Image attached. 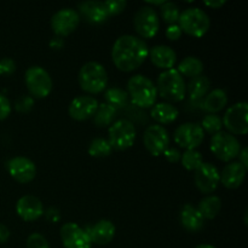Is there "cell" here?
<instances>
[{
	"label": "cell",
	"instance_id": "34",
	"mask_svg": "<svg viewBox=\"0 0 248 248\" xmlns=\"http://www.w3.org/2000/svg\"><path fill=\"white\" fill-rule=\"evenodd\" d=\"M201 128L203 132H207L210 135H216V133L220 132L223 127V121L217 114H208L201 121Z\"/></svg>",
	"mask_w": 248,
	"mask_h": 248
},
{
	"label": "cell",
	"instance_id": "28",
	"mask_svg": "<svg viewBox=\"0 0 248 248\" xmlns=\"http://www.w3.org/2000/svg\"><path fill=\"white\" fill-rule=\"evenodd\" d=\"M177 72L182 75V77L186 78H196L199 75H202L203 72V63L199 60L198 57H186L181 63L178 64Z\"/></svg>",
	"mask_w": 248,
	"mask_h": 248
},
{
	"label": "cell",
	"instance_id": "8",
	"mask_svg": "<svg viewBox=\"0 0 248 248\" xmlns=\"http://www.w3.org/2000/svg\"><path fill=\"white\" fill-rule=\"evenodd\" d=\"M210 149L212 154L220 161L229 162L239 156L241 144L235 136L230 135L229 132L220 131L211 138Z\"/></svg>",
	"mask_w": 248,
	"mask_h": 248
},
{
	"label": "cell",
	"instance_id": "11",
	"mask_svg": "<svg viewBox=\"0 0 248 248\" xmlns=\"http://www.w3.org/2000/svg\"><path fill=\"white\" fill-rule=\"evenodd\" d=\"M174 142L177 145L186 150H195L205 138V132L201 128L200 124L186 123L177 127L174 131Z\"/></svg>",
	"mask_w": 248,
	"mask_h": 248
},
{
	"label": "cell",
	"instance_id": "9",
	"mask_svg": "<svg viewBox=\"0 0 248 248\" xmlns=\"http://www.w3.org/2000/svg\"><path fill=\"white\" fill-rule=\"evenodd\" d=\"M223 126L230 135L245 136L248 132V104L246 102L232 104L223 116Z\"/></svg>",
	"mask_w": 248,
	"mask_h": 248
},
{
	"label": "cell",
	"instance_id": "47",
	"mask_svg": "<svg viewBox=\"0 0 248 248\" xmlns=\"http://www.w3.org/2000/svg\"><path fill=\"white\" fill-rule=\"evenodd\" d=\"M195 248H216L215 246H212V245H199V246H196Z\"/></svg>",
	"mask_w": 248,
	"mask_h": 248
},
{
	"label": "cell",
	"instance_id": "46",
	"mask_svg": "<svg viewBox=\"0 0 248 248\" xmlns=\"http://www.w3.org/2000/svg\"><path fill=\"white\" fill-rule=\"evenodd\" d=\"M164 0H161V1H148V4L149 5H152V6L150 7H153V6H161L162 4H164Z\"/></svg>",
	"mask_w": 248,
	"mask_h": 248
},
{
	"label": "cell",
	"instance_id": "26",
	"mask_svg": "<svg viewBox=\"0 0 248 248\" xmlns=\"http://www.w3.org/2000/svg\"><path fill=\"white\" fill-rule=\"evenodd\" d=\"M210 79L207 77H205V75H199V77L193 78L189 81L188 86H186V93H188L190 99L199 101V99L207 96L208 91H210Z\"/></svg>",
	"mask_w": 248,
	"mask_h": 248
},
{
	"label": "cell",
	"instance_id": "27",
	"mask_svg": "<svg viewBox=\"0 0 248 248\" xmlns=\"http://www.w3.org/2000/svg\"><path fill=\"white\" fill-rule=\"evenodd\" d=\"M199 212L203 217V219H215L220 212L222 208V200L218 196L208 195L203 198L202 200L199 202L198 207Z\"/></svg>",
	"mask_w": 248,
	"mask_h": 248
},
{
	"label": "cell",
	"instance_id": "3",
	"mask_svg": "<svg viewBox=\"0 0 248 248\" xmlns=\"http://www.w3.org/2000/svg\"><path fill=\"white\" fill-rule=\"evenodd\" d=\"M155 86L157 94L167 101V103L183 101L186 94V85L183 77L174 68L162 72L157 78V84Z\"/></svg>",
	"mask_w": 248,
	"mask_h": 248
},
{
	"label": "cell",
	"instance_id": "40",
	"mask_svg": "<svg viewBox=\"0 0 248 248\" xmlns=\"http://www.w3.org/2000/svg\"><path fill=\"white\" fill-rule=\"evenodd\" d=\"M162 155H164L165 159H166L169 162H171V164H177V162L181 161V157H182V154L181 152H179V149H177V148H171V147L167 148Z\"/></svg>",
	"mask_w": 248,
	"mask_h": 248
},
{
	"label": "cell",
	"instance_id": "39",
	"mask_svg": "<svg viewBox=\"0 0 248 248\" xmlns=\"http://www.w3.org/2000/svg\"><path fill=\"white\" fill-rule=\"evenodd\" d=\"M11 113V103L9 98L0 93V121L5 120Z\"/></svg>",
	"mask_w": 248,
	"mask_h": 248
},
{
	"label": "cell",
	"instance_id": "22",
	"mask_svg": "<svg viewBox=\"0 0 248 248\" xmlns=\"http://www.w3.org/2000/svg\"><path fill=\"white\" fill-rule=\"evenodd\" d=\"M115 225L108 219H102L97 222L91 229L87 232L92 244L99 245H108L115 236Z\"/></svg>",
	"mask_w": 248,
	"mask_h": 248
},
{
	"label": "cell",
	"instance_id": "45",
	"mask_svg": "<svg viewBox=\"0 0 248 248\" xmlns=\"http://www.w3.org/2000/svg\"><path fill=\"white\" fill-rule=\"evenodd\" d=\"M206 6L211 9H220L223 5H225V0H216V1H205Z\"/></svg>",
	"mask_w": 248,
	"mask_h": 248
},
{
	"label": "cell",
	"instance_id": "21",
	"mask_svg": "<svg viewBox=\"0 0 248 248\" xmlns=\"http://www.w3.org/2000/svg\"><path fill=\"white\" fill-rule=\"evenodd\" d=\"M149 57L153 64L160 69H173L177 63V55L170 46L156 45L149 50Z\"/></svg>",
	"mask_w": 248,
	"mask_h": 248
},
{
	"label": "cell",
	"instance_id": "20",
	"mask_svg": "<svg viewBox=\"0 0 248 248\" xmlns=\"http://www.w3.org/2000/svg\"><path fill=\"white\" fill-rule=\"evenodd\" d=\"M247 169L240 162H230L219 173V181L225 188L237 189L242 186L246 178Z\"/></svg>",
	"mask_w": 248,
	"mask_h": 248
},
{
	"label": "cell",
	"instance_id": "42",
	"mask_svg": "<svg viewBox=\"0 0 248 248\" xmlns=\"http://www.w3.org/2000/svg\"><path fill=\"white\" fill-rule=\"evenodd\" d=\"M10 237V230L6 225L0 223V245L5 244Z\"/></svg>",
	"mask_w": 248,
	"mask_h": 248
},
{
	"label": "cell",
	"instance_id": "24",
	"mask_svg": "<svg viewBox=\"0 0 248 248\" xmlns=\"http://www.w3.org/2000/svg\"><path fill=\"white\" fill-rule=\"evenodd\" d=\"M150 115L160 125H167L177 120L179 115V110L171 103L161 102V103L154 104L150 111Z\"/></svg>",
	"mask_w": 248,
	"mask_h": 248
},
{
	"label": "cell",
	"instance_id": "30",
	"mask_svg": "<svg viewBox=\"0 0 248 248\" xmlns=\"http://www.w3.org/2000/svg\"><path fill=\"white\" fill-rule=\"evenodd\" d=\"M104 98H106L107 104H109V106H111L114 109L118 110L119 108L126 107L128 102V94L127 92L118 89V87H110L104 93Z\"/></svg>",
	"mask_w": 248,
	"mask_h": 248
},
{
	"label": "cell",
	"instance_id": "29",
	"mask_svg": "<svg viewBox=\"0 0 248 248\" xmlns=\"http://www.w3.org/2000/svg\"><path fill=\"white\" fill-rule=\"evenodd\" d=\"M116 113H118V110L114 109L111 106H109V104H98V108H97L96 113L92 116L93 118V124L97 127L101 128L110 126L113 124L114 119L116 118Z\"/></svg>",
	"mask_w": 248,
	"mask_h": 248
},
{
	"label": "cell",
	"instance_id": "18",
	"mask_svg": "<svg viewBox=\"0 0 248 248\" xmlns=\"http://www.w3.org/2000/svg\"><path fill=\"white\" fill-rule=\"evenodd\" d=\"M16 213L24 222H34L44 215L43 202L36 196L24 195L17 201Z\"/></svg>",
	"mask_w": 248,
	"mask_h": 248
},
{
	"label": "cell",
	"instance_id": "1",
	"mask_svg": "<svg viewBox=\"0 0 248 248\" xmlns=\"http://www.w3.org/2000/svg\"><path fill=\"white\" fill-rule=\"evenodd\" d=\"M149 56V47L140 38L123 35L116 39L111 48V60L119 70L125 73L138 69Z\"/></svg>",
	"mask_w": 248,
	"mask_h": 248
},
{
	"label": "cell",
	"instance_id": "2",
	"mask_svg": "<svg viewBox=\"0 0 248 248\" xmlns=\"http://www.w3.org/2000/svg\"><path fill=\"white\" fill-rule=\"evenodd\" d=\"M128 98L138 108H150L157 98V90L154 82L144 75H135L127 82Z\"/></svg>",
	"mask_w": 248,
	"mask_h": 248
},
{
	"label": "cell",
	"instance_id": "32",
	"mask_svg": "<svg viewBox=\"0 0 248 248\" xmlns=\"http://www.w3.org/2000/svg\"><path fill=\"white\" fill-rule=\"evenodd\" d=\"M160 14H161L162 21L169 24V26H171V24L178 23L181 10L174 2L165 1L160 6Z\"/></svg>",
	"mask_w": 248,
	"mask_h": 248
},
{
	"label": "cell",
	"instance_id": "48",
	"mask_svg": "<svg viewBox=\"0 0 248 248\" xmlns=\"http://www.w3.org/2000/svg\"><path fill=\"white\" fill-rule=\"evenodd\" d=\"M245 224L247 225V210H246V212H245Z\"/></svg>",
	"mask_w": 248,
	"mask_h": 248
},
{
	"label": "cell",
	"instance_id": "38",
	"mask_svg": "<svg viewBox=\"0 0 248 248\" xmlns=\"http://www.w3.org/2000/svg\"><path fill=\"white\" fill-rule=\"evenodd\" d=\"M16 70V63L12 58L5 57L0 60V75H11Z\"/></svg>",
	"mask_w": 248,
	"mask_h": 248
},
{
	"label": "cell",
	"instance_id": "35",
	"mask_svg": "<svg viewBox=\"0 0 248 248\" xmlns=\"http://www.w3.org/2000/svg\"><path fill=\"white\" fill-rule=\"evenodd\" d=\"M103 5L106 7L108 16L111 17L121 14L127 6V2L125 0H108V1H103Z\"/></svg>",
	"mask_w": 248,
	"mask_h": 248
},
{
	"label": "cell",
	"instance_id": "19",
	"mask_svg": "<svg viewBox=\"0 0 248 248\" xmlns=\"http://www.w3.org/2000/svg\"><path fill=\"white\" fill-rule=\"evenodd\" d=\"M79 16L80 18H84L87 23L91 24H101L104 23L109 18L107 10L102 1H84L79 4Z\"/></svg>",
	"mask_w": 248,
	"mask_h": 248
},
{
	"label": "cell",
	"instance_id": "14",
	"mask_svg": "<svg viewBox=\"0 0 248 248\" xmlns=\"http://www.w3.org/2000/svg\"><path fill=\"white\" fill-rule=\"evenodd\" d=\"M61 240L64 248H91L92 242L85 229L75 223H65L61 228Z\"/></svg>",
	"mask_w": 248,
	"mask_h": 248
},
{
	"label": "cell",
	"instance_id": "7",
	"mask_svg": "<svg viewBox=\"0 0 248 248\" xmlns=\"http://www.w3.org/2000/svg\"><path fill=\"white\" fill-rule=\"evenodd\" d=\"M24 82L31 93V97L41 99L47 97L52 91V79L44 68L33 65L28 68L24 74Z\"/></svg>",
	"mask_w": 248,
	"mask_h": 248
},
{
	"label": "cell",
	"instance_id": "12",
	"mask_svg": "<svg viewBox=\"0 0 248 248\" xmlns=\"http://www.w3.org/2000/svg\"><path fill=\"white\" fill-rule=\"evenodd\" d=\"M80 16L78 11L70 7L61 9L51 18V28L58 38L70 35L80 24Z\"/></svg>",
	"mask_w": 248,
	"mask_h": 248
},
{
	"label": "cell",
	"instance_id": "13",
	"mask_svg": "<svg viewBox=\"0 0 248 248\" xmlns=\"http://www.w3.org/2000/svg\"><path fill=\"white\" fill-rule=\"evenodd\" d=\"M143 144L153 156H160L170 145V136L161 125H152L143 133Z\"/></svg>",
	"mask_w": 248,
	"mask_h": 248
},
{
	"label": "cell",
	"instance_id": "17",
	"mask_svg": "<svg viewBox=\"0 0 248 248\" xmlns=\"http://www.w3.org/2000/svg\"><path fill=\"white\" fill-rule=\"evenodd\" d=\"M98 108V102L91 96H79L73 99L69 104L70 118L77 121H85L91 119Z\"/></svg>",
	"mask_w": 248,
	"mask_h": 248
},
{
	"label": "cell",
	"instance_id": "4",
	"mask_svg": "<svg viewBox=\"0 0 248 248\" xmlns=\"http://www.w3.org/2000/svg\"><path fill=\"white\" fill-rule=\"evenodd\" d=\"M79 84L87 93H101L108 85V73L101 63L87 62L79 72Z\"/></svg>",
	"mask_w": 248,
	"mask_h": 248
},
{
	"label": "cell",
	"instance_id": "5",
	"mask_svg": "<svg viewBox=\"0 0 248 248\" xmlns=\"http://www.w3.org/2000/svg\"><path fill=\"white\" fill-rule=\"evenodd\" d=\"M178 26L188 35L193 38H202L211 27V19L203 10L189 7L179 15Z\"/></svg>",
	"mask_w": 248,
	"mask_h": 248
},
{
	"label": "cell",
	"instance_id": "37",
	"mask_svg": "<svg viewBox=\"0 0 248 248\" xmlns=\"http://www.w3.org/2000/svg\"><path fill=\"white\" fill-rule=\"evenodd\" d=\"M34 106V98L31 96H21L15 101V109L19 113H28Z\"/></svg>",
	"mask_w": 248,
	"mask_h": 248
},
{
	"label": "cell",
	"instance_id": "43",
	"mask_svg": "<svg viewBox=\"0 0 248 248\" xmlns=\"http://www.w3.org/2000/svg\"><path fill=\"white\" fill-rule=\"evenodd\" d=\"M239 162L242 165V166L248 169V149L247 148H244V149L240 150Z\"/></svg>",
	"mask_w": 248,
	"mask_h": 248
},
{
	"label": "cell",
	"instance_id": "25",
	"mask_svg": "<svg viewBox=\"0 0 248 248\" xmlns=\"http://www.w3.org/2000/svg\"><path fill=\"white\" fill-rule=\"evenodd\" d=\"M228 96L224 90L216 89L207 93L203 101V109L210 114H217L227 107Z\"/></svg>",
	"mask_w": 248,
	"mask_h": 248
},
{
	"label": "cell",
	"instance_id": "33",
	"mask_svg": "<svg viewBox=\"0 0 248 248\" xmlns=\"http://www.w3.org/2000/svg\"><path fill=\"white\" fill-rule=\"evenodd\" d=\"M111 147L104 138H94L89 145V154L92 157H107L110 155Z\"/></svg>",
	"mask_w": 248,
	"mask_h": 248
},
{
	"label": "cell",
	"instance_id": "15",
	"mask_svg": "<svg viewBox=\"0 0 248 248\" xmlns=\"http://www.w3.org/2000/svg\"><path fill=\"white\" fill-rule=\"evenodd\" d=\"M7 172L16 182L21 184L29 183L36 176L35 164L31 159L24 156L12 157L6 164Z\"/></svg>",
	"mask_w": 248,
	"mask_h": 248
},
{
	"label": "cell",
	"instance_id": "44",
	"mask_svg": "<svg viewBox=\"0 0 248 248\" xmlns=\"http://www.w3.org/2000/svg\"><path fill=\"white\" fill-rule=\"evenodd\" d=\"M50 46L52 48H56V50H60V48H62L63 46H64V41L62 40V38H58L57 36V38H55L51 40Z\"/></svg>",
	"mask_w": 248,
	"mask_h": 248
},
{
	"label": "cell",
	"instance_id": "41",
	"mask_svg": "<svg viewBox=\"0 0 248 248\" xmlns=\"http://www.w3.org/2000/svg\"><path fill=\"white\" fill-rule=\"evenodd\" d=\"M182 33H183V31H182V29L179 28L178 23L171 24V26L167 27V29H166L167 39H169V40H172V41L178 40V39L182 36Z\"/></svg>",
	"mask_w": 248,
	"mask_h": 248
},
{
	"label": "cell",
	"instance_id": "6",
	"mask_svg": "<svg viewBox=\"0 0 248 248\" xmlns=\"http://www.w3.org/2000/svg\"><path fill=\"white\" fill-rule=\"evenodd\" d=\"M108 135L109 136L107 140L110 144L111 149L121 152V150L128 149V148L135 144L137 131H136L135 125L130 120L120 119V120L111 124L110 127H109Z\"/></svg>",
	"mask_w": 248,
	"mask_h": 248
},
{
	"label": "cell",
	"instance_id": "10",
	"mask_svg": "<svg viewBox=\"0 0 248 248\" xmlns=\"http://www.w3.org/2000/svg\"><path fill=\"white\" fill-rule=\"evenodd\" d=\"M133 26L140 38L152 39L157 34L160 19L156 11L150 6H142L135 15Z\"/></svg>",
	"mask_w": 248,
	"mask_h": 248
},
{
	"label": "cell",
	"instance_id": "36",
	"mask_svg": "<svg viewBox=\"0 0 248 248\" xmlns=\"http://www.w3.org/2000/svg\"><path fill=\"white\" fill-rule=\"evenodd\" d=\"M27 248H50L47 240L39 232H33L28 236L26 242Z\"/></svg>",
	"mask_w": 248,
	"mask_h": 248
},
{
	"label": "cell",
	"instance_id": "23",
	"mask_svg": "<svg viewBox=\"0 0 248 248\" xmlns=\"http://www.w3.org/2000/svg\"><path fill=\"white\" fill-rule=\"evenodd\" d=\"M179 220H181L182 227L189 232H200L205 225V219L199 212L198 208L193 205H189V203L184 205L182 208Z\"/></svg>",
	"mask_w": 248,
	"mask_h": 248
},
{
	"label": "cell",
	"instance_id": "16",
	"mask_svg": "<svg viewBox=\"0 0 248 248\" xmlns=\"http://www.w3.org/2000/svg\"><path fill=\"white\" fill-rule=\"evenodd\" d=\"M196 188L202 194H212L216 191L219 184V171L217 167L208 162H202L200 167L195 171L194 176Z\"/></svg>",
	"mask_w": 248,
	"mask_h": 248
},
{
	"label": "cell",
	"instance_id": "31",
	"mask_svg": "<svg viewBox=\"0 0 248 248\" xmlns=\"http://www.w3.org/2000/svg\"><path fill=\"white\" fill-rule=\"evenodd\" d=\"M182 166L184 167L188 171H194L195 172L199 167L202 165L203 159L202 154L198 150H186V152L182 154L181 157Z\"/></svg>",
	"mask_w": 248,
	"mask_h": 248
}]
</instances>
